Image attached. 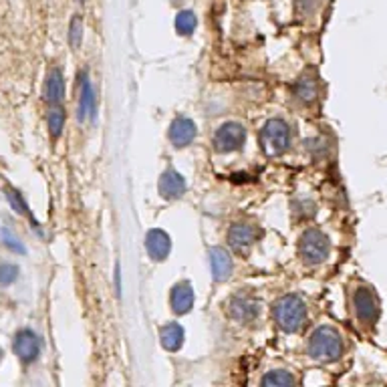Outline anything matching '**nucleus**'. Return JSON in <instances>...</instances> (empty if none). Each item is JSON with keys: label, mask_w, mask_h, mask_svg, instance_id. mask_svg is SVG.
Instances as JSON below:
<instances>
[{"label": "nucleus", "mask_w": 387, "mask_h": 387, "mask_svg": "<svg viewBox=\"0 0 387 387\" xmlns=\"http://www.w3.org/2000/svg\"><path fill=\"white\" fill-rule=\"evenodd\" d=\"M307 351H309V357L315 359V361L333 363L343 353V337L337 329L323 325V327L315 329V333L311 335Z\"/></svg>", "instance_id": "1"}, {"label": "nucleus", "mask_w": 387, "mask_h": 387, "mask_svg": "<svg viewBox=\"0 0 387 387\" xmlns=\"http://www.w3.org/2000/svg\"><path fill=\"white\" fill-rule=\"evenodd\" d=\"M273 317L286 333H295L307 319V305L299 295H284L273 305Z\"/></svg>", "instance_id": "2"}, {"label": "nucleus", "mask_w": 387, "mask_h": 387, "mask_svg": "<svg viewBox=\"0 0 387 387\" xmlns=\"http://www.w3.org/2000/svg\"><path fill=\"white\" fill-rule=\"evenodd\" d=\"M331 254V240L329 236L319 228H307L299 238V256L303 262L315 266L323 264Z\"/></svg>", "instance_id": "3"}, {"label": "nucleus", "mask_w": 387, "mask_h": 387, "mask_svg": "<svg viewBox=\"0 0 387 387\" xmlns=\"http://www.w3.org/2000/svg\"><path fill=\"white\" fill-rule=\"evenodd\" d=\"M260 143L269 155H282L290 147V127L284 119H269L260 129Z\"/></svg>", "instance_id": "4"}, {"label": "nucleus", "mask_w": 387, "mask_h": 387, "mask_svg": "<svg viewBox=\"0 0 387 387\" xmlns=\"http://www.w3.org/2000/svg\"><path fill=\"white\" fill-rule=\"evenodd\" d=\"M247 141V129L242 123L238 121H226L222 123L216 134H214V140L212 145L218 153H232V151H238L242 149Z\"/></svg>", "instance_id": "5"}, {"label": "nucleus", "mask_w": 387, "mask_h": 387, "mask_svg": "<svg viewBox=\"0 0 387 387\" xmlns=\"http://www.w3.org/2000/svg\"><path fill=\"white\" fill-rule=\"evenodd\" d=\"M353 309L363 325H373L379 317V301L375 292L367 286H359L353 292Z\"/></svg>", "instance_id": "6"}, {"label": "nucleus", "mask_w": 387, "mask_h": 387, "mask_svg": "<svg viewBox=\"0 0 387 387\" xmlns=\"http://www.w3.org/2000/svg\"><path fill=\"white\" fill-rule=\"evenodd\" d=\"M77 119L79 121H95L97 119V97L91 85L87 71L79 73V103H77Z\"/></svg>", "instance_id": "7"}, {"label": "nucleus", "mask_w": 387, "mask_h": 387, "mask_svg": "<svg viewBox=\"0 0 387 387\" xmlns=\"http://www.w3.org/2000/svg\"><path fill=\"white\" fill-rule=\"evenodd\" d=\"M67 95V85H65V75L59 67H51L45 75L42 83V99L51 107L61 105Z\"/></svg>", "instance_id": "8"}, {"label": "nucleus", "mask_w": 387, "mask_h": 387, "mask_svg": "<svg viewBox=\"0 0 387 387\" xmlns=\"http://www.w3.org/2000/svg\"><path fill=\"white\" fill-rule=\"evenodd\" d=\"M260 238V228H256L254 224L247 222H238L232 224V228L228 230V245L232 250L247 254L250 248L254 247Z\"/></svg>", "instance_id": "9"}, {"label": "nucleus", "mask_w": 387, "mask_h": 387, "mask_svg": "<svg viewBox=\"0 0 387 387\" xmlns=\"http://www.w3.org/2000/svg\"><path fill=\"white\" fill-rule=\"evenodd\" d=\"M12 349L16 353V357L23 361V363H33L38 359L40 355V339L35 331L31 329H21L16 335H14V341H12Z\"/></svg>", "instance_id": "10"}, {"label": "nucleus", "mask_w": 387, "mask_h": 387, "mask_svg": "<svg viewBox=\"0 0 387 387\" xmlns=\"http://www.w3.org/2000/svg\"><path fill=\"white\" fill-rule=\"evenodd\" d=\"M145 250L149 254L151 260L155 262H164L170 252H172V238L166 230L162 228H153L145 234Z\"/></svg>", "instance_id": "11"}, {"label": "nucleus", "mask_w": 387, "mask_h": 387, "mask_svg": "<svg viewBox=\"0 0 387 387\" xmlns=\"http://www.w3.org/2000/svg\"><path fill=\"white\" fill-rule=\"evenodd\" d=\"M158 190H160V196L166 198V200H177L186 194L188 190V184L184 176L174 170V168H168L162 172L160 176V184H158Z\"/></svg>", "instance_id": "12"}, {"label": "nucleus", "mask_w": 387, "mask_h": 387, "mask_svg": "<svg viewBox=\"0 0 387 387\" xmlns=\"http://www.w3.org/2000/svg\"><path fill=\"white\" fill-rule=\"evenodd\" d=\"M196 136H198V127H196V123H194L190 117H186V115H179V117H176V119L172 121L170 134H168V138H170L174 147H188L192 141L196 140Z\"/></svg>", "instance_id": "13"}, {"label": "nucleus", "mask_w": 387, "mask_h": 387, "mask_svg": "<svg viewBox=\"0 0 387 387\" xmlns=\"http://www.w3.org/2000/svg\"><path fill=\"white\" fill-rule=\"evenodd\" d=\"M208 258H210V269H212V279L216 282H226L232 277V271H234V262H232V256L226 248L214 247L208 252Z\"/></svg>", "instance_id": "14"}, {"label": "nucleus", "mask_w": 387, "mask_h": 387, "mask_svg": "<svg viewBox=\"0 0 387 387\" xmlns=\"http://www.w3.org/2000/svg\"><path fill=\"white\" fill-rule=\"evenodd\" d=\"M228 311H230V317L240 321V323H250L258 317L260 313V307L258 303L250 297V295H234L228 303Z\"/></svg>", "instance_id": "15"}, {"label": "nucleus", "mask_w": 387, "mask_h": 387, "mask_svg": "<svg viewBox=\"0 0 387 387\" xmlns=\"http://www.w3.org/2000/svg\"><path fill=\"white\" fill-rule=\"evenodd\" d=\"M292 93H295V99L301 101L303 105H313L319 99V81L315 73L313 71H305L297 79V83L292 87Z\"/></svg>", "instance_id": "16"}, {"label": "nucleus", "mask_w": 387, "mask_h": 387, "mask_svg": "<svg viewBox=\"0 0 387 387\" xmlns=\"http://www.w3.org/2000/svg\"><path fill=\"white\" fill-rule=\"evenodd\" d=\"M194 301H196V295H194V288L188 281L176 282L172 286V295H170V305H172V311L176 315H186L192 311L194 307Z\"/></svg>", "instance_id": "17"}, {"label": "nucleus", "mask_w": 387, "mask_h": 387, "mask_svg": "<svg viewBox=\"0 0 387 387\" xmlns=\"http://www.w3.org/2000/svg\"><path fill=\"white\" fill-rule=\"evenodd\" d=\"M4 196H6L8 206L16 212L18 216L29 218V222L33 224V228H35L36 232L40 234V226H38V222L35 220L33 212H31V208H29V202H27V200H25V196L21 194V190H16L14 186H4Z\"/></svg>", "instance_id": "18"}, {"label": "nucleus", "mask_w": 387, "mask_h": 387, "mask_svg": "<svg viewBox=\"0 0 387 387\" xmlns=\"http://www.w3.org/2000/svg\"><path fill=\"white\" fill-rule=\"evenodd\" d=\"M160 343L166 351H179L184 345V329L177 323H168L160 329Z\"/></svg>", "instance_id": "19"}, {"label": "nucleus", "mask_w": 387, "mask_h": 387, "mask_svg": "<svg viewBox=\"0 0 387 387\" xmlns=\"http://www.w3.org/2000/svg\"><path fill=\"white\" fill-rule=\"evenodd\" d=\"M65 123H67V113L61 105L51 107L47 111V127H49V136L53 140H59L63 129H65Z\"/></svg>", "instance_id": "20"}, {"label": "nucleus", "mask_w": 387, "mask_h": 387, "mask_svg": "<svg viewBox=\"0 0 387 387\" xmlns=\"http://www.w3.org/2000/svg\"><path fill=\"white\" fill-rule=\"evenodd\" d=\"M260 387H295V377L284 369H275L262 377Z\"/></svg>", "instance_id": "21"}, {"label": "nucleus", "mask_w": 387, "mask_h": 387, "mask_svg": "<svg viewBox=\"0 0 387 387\" xmlns=\"http://www.w3.org/2000/svg\"><path fill=\"white\" fill-rule=\"evenodd\" d=\"M174 25H176L177 35L190 36L196 31V27H198L196 12H194V10H182V12H177L176 23H174Z\"/></svg>", "instance_id": "22"}, {"label": "nucleus", "mask_w": 387, "mask_h": 387, "mask_svg": "<svg viewBox=\"0 0 387 387\" xmlns=\"http://www.w3.org/2000/svg\"><path fill=\"white\" fill-rule=\"evenodd\" d=\"M0 242L4 245V247L8 248L10 252H14V254H18V256H25L27 254V247H25V242L10 230V228H6V226H0Z\"/></svg>", "instance_id": "23"}, {"label": "nucleus", "mask_w": 387, "mask_h": 387, "mask_svg": "<svg viewBox=\"0 0 387 387\" xmlns=\"http://www.w3.org/2000/svg\"><path fill=\"white\" fill-rule=\"evenodd\" d=\"M67 38H69L71 49H75V51L81 49V42H83V16L81 14H73Z\"/></svg>", "instance_id": "24"}, {"label": "nucleus", "mask_w": 387, "mask_h": 387, "mask_svg": "<svg viewBox=\"0 0 387 387\" xmlns=\"http://www.w3.org/2000/svg\"><path fill=\"white\" fill-rule=\"evenodd\" d=\"M18 273H21L18 264L8 262V260L0 262V286H10V284H14V282L18 281Z\"/></svg>", "instance_id": "25"}, {"label": "nucleus", "mask_w": 387, "mask_h": 387, "mask_svg": "<svg viewBox=\"0 0 387 387\" xmlns=\"http://www.w3.org/2000/svg\"><path fill=\"white\" fill-rule=\"evenodd\" d=\"M319 0H297V10L303 16H311L317 10Z\"/></svg>", "instance_id": "26"}, {"label": "nucleus", "mask_w": 387, "mask_h": 387, "mask_svg": "<svg viewBox=\"0 0 387 387\" xmlns=\"http://www.w3.org/2000/svg\"><path fill=\"white\" fill-rule=\"evenodd\" d=\"M113 277H115V292H117V297H119V295H121V266H119V262L115 264Z\"/></svg>", "instance_id": "27"}, {"label": "nucleus", "mask_w": 387, "mask_h": 387, "mask_svg": "<svg viewBox=\"0 0 387 387\" xmlns=\"http://www.w3.org/2000/svg\"><path fill=\"white\" fill-rule=\"evenodd\" d=\"M0 359H2V349H0Z\"/></svg>", "instance_id": "28"}, {"label": "nucleus", "mask_w": 387, "mask_h": 387, "mask_svg": "<svg viewBox=\"0 0 387 387\" xmlns=\"http://www.w3.org/2000/svg\"><path fill=\"white\" fill-rule=\"evenodd\" d=\"M81 2H87V0H81Z\"/></svg>", "instance_id": "29"}]
</instances>
